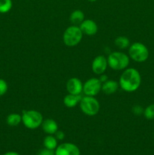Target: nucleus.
<instances>
[{
	"label": "nucleus",
	"instance_id": "1",
	"mask_svg": "<svg viewBox=\"0 0 154 155\" xmlns=\"http://www.w3.org/2000/svg\"><path fill=\"white\" fill-rule=\"evenodd\" d=\"M141 77L135 68H128L123 71L119 78V84L121 89L127 92H135L140 87Z\"/></svg>",
	"mask_w": 154,
	"mask_h": 155
},
{
	"label": "nucleus",
	"instance_id": "2",
	"mask_svg": "<svg viewBox=\"0 0 154 155\" xmlns=\"http://www.w3.org/2000/svg\"><path fill=\"white\" fill-rule=\"evenodd\" d=\"M22 123L25 127L30 130H35L42 126L43 117L39 111L35 110H24L22 111Z\"/></svg>",
	"mask_w": 154,
	"mask_h": 155
},
{
	"label": "nucleus",
	"instance_id": "3",
	"mask_svg": "<svg viewBox=\"0 0 154 155\" xmlns=\"http://www.w3.org/2000/svg\"><path fill=\"white\" fill-rule=\"evenodd\" d=\"M107 63L110 68L115 71L126 69L129 64V57L126 54L120 51H114L109 54Z\"/></svg>",
	"mask_w": 154,
	"mask_h": 155
},
{
	"label": "nucleus",
	"instance_id": "4",
	"mask_svg": "<svg viewBox=\"0 0 154 155\" xmlns=\"http://www.w3.org/2000/svg\"><path fill=\"white\" fill-rule=\"evenodd\" d=\"M83 33L77 25L69 26L66 29L63 35V41L66 46L73 47L82 41Z\"/></svg>",
	"mask_w": 154,
	"mask_h": 155
},
{
	"label": "nucleus",
	"instance_id": "5",
	"mask_svg": "<svg viewBox=\"0 0 154 155\" xmlns=\"http://www.w3.org/2000/svg\"><path fill=\"white\" fill-rule=\"evenodd\" d=\"M79 104L81 110L87 116H95L100 110V103L95 96H82Z\"/></svg>",
	"mask_w": 154,
	"mask_h": 155
},
{
	"label": "nucleus",
	"instance_id": "6",
	"mask_svg": "<svg viewBox=\"0 0 154 155\" xmlns=\"http://www.w3.org/2000/svg\"><path fill=\"white\" fill-rule=\"evenodd\" d=\"M128 54L130 58L136 62H143L149 57L147 47L141 42H134L129 46Z\"/></svg>",
	"mask_w": 154,
	"mask_h": 155
},
{
	"label": "nucleus",
	"instance_id": "7",
	"mask_svg": "<svg viewBox=\"0 0 154 155\" xmlns=\"http://www.w3.org/2000/svg\"><path fill=\"white\" fill-rule=\"evenodd\" d=\"M102 83L98 78H91L83 84L82 92L87 96H95L101 91Z\"/></svg>",
	"mask_w": 154,
	"mask_h": 155
},
{
	"label": "nucleus",
	"instance_id": "8",
	"mask_svg": "<svg viewBox=\"0 0 154 155\" xmlns=\"http://www.w3.org/2000/svg\"><path fill=\"white\" fill-rule=\"evenodd\" d=\"M108 63H107V58L104 55H98L93 60L91 64L92 71L95 74L101 75L104 74L107 71Z\"/></svg>",
	"mask_w": 154,
	"mask_h": 155
},
{
	"label": "nucleus",
	"instance_id": "9",
	"mask_svg": "<svg viewBox=\"0 0 154 155\" xmlns=\"http://www.w3.org/2000/svg\"><path fill=\"white\" fill-rule=\"evenodd\" d=\"M55 155H80V151L74 144L66 142L57 147Z\"/></svg>",
	"mask_w": 154,
	"mask_h": 155
},
{
	"label": "nucleus",
	"instance_id": "10",
	"mask_svg": "<svg viewBox=\"0 0 154 155\" xmlns=\"http://www.w3.org/2000/svg\"><path fill=\"white\" fill-rule=\"evenodd\" d=\"M67 92L72 95H81L83 90V83L77 77H72L66 85Z\"/></svg>",
	"mask_w": 154,
	"mask_h": 155
},
{
	"label": "nucleus",
	"instance_id": "11",
	"mask_svg": "<svg viewBox=\"0 0 154 155\" xmlns=\"http://www.w3.org/2000/svg\"><path fill=\"white\" fill-rule=\"evenodd\" d=\"M79 28L81 29L83 34L88 35V36H94L97 33L98 27L95 21L93 20H84L81 24H79Z\"/></svg>",
	"mask_w": 154,
	"mask_h": 155
},
{
	"label": "nucleus",
	"instance_id": "12",
	"mask_svg": "<svg viewBox=\"0 0 154 155\" xmlns=\"http://www.w3.org/2000/svg\"><path fill=\"white\" fill-rule=\"evenodd\" d=\"M42 128L47 134L54 135L58 130V125L54 120L46 119L42 122Z\"/></svg>",
	"mask_w": 154,
	"mask_h": 155
},
{
	"label": "nucleus",
	"instance_id": "13",
	"mask_svg": "<svg viewBox=\"0 0 154 155\" xmlns=\"http://www.w3.org/2000/svg\"><path fill=\"white\" fill-rule=\"evenodd\" d=\"M119 87V84L118 82L115 80H108L102 83V88L101 90L106 95H112L115 93L118 90Z\"/></svg>",
	"mask_w": 154,
	"mask_h": 155
},
{
	"label": "nucleus",
	"instance_id": "14",
	"mask_svg": "<svg viewBox=\"0 0 154 155\" xmlns=\"http://www.w3.org/2000/svg\"><path fill=\"white\" fill-rule=\"evenodd\" d=\"M82 98V96L81 95H72L69 93L63 98V104L67 107H74L80 102Z\"/></svg>",
	"mask_w": 154,
	"mask_h": 155
},
{
	"label": "nucleus",
	"instance_id": "15",
	"mask_svg": "<svg viewBox=\"0 0 154 155\" xmlns=\"http://www.w3.org/2000/svg\"><path fill=\"white\" fill-rule=\"evenodd\" d=\"M85 20V14L82 11L77 9L73 11L69 16V21L73 25H79Z\"/></svg>",
	"mask_w": 154,
	"mask_h": 155
},
{
	"label": "nucleus",
	"instance_id": "16",
	"mask_svg": "<svg viewBox=\"0 0 154 155\" xmlns=\"http://www.w3.org/2000/svg\"><path fill=\"white\" fill-rule=\"evenodd\" d=\"M21 122H22V117L18 114H10L6 119V123L10 127H17Z\"/></svg>",
	"mask_w": 154,
	"mask_h": 155
},
{
	"label": "nucleus",
	"instance_id": "17",
	"mask_svg": "<svg viewBox=\"0 0 154 155\" xmlns=\"http://www.w3.org/2000/svg\"><path fill=\"white\" fill-rule=\"evenodd\" d=\"M43 144L45 148L54 150L57 147V139L55 137H54L52 135H49L44 139Z\"/></svg>",
	"mask_w": 154,
	"mask_h": 155
},
{
	"label": "nucleus",
	"instance_id": "18",
	"mask_svg": "<svg viewBox=\"0 0 154 155\" xmlns=\"http://www.w3.org/2000/svg\"><path fill=\"white\" fill-rule=\"evenodd\" d=\"M115 45L121 49H125L130 46V41L125 36H121L115 39Z\"/></svg>",
	"mask_w": 154,
	"mask_h": 155
},
{
	"label": "nucleus",
	"instance_id": "19",
	"mask_svg": "<svg viewBox=\"0 0 154 155\" xmlns=\"http://www.w3.org/2000/svg\"><path fill=\"white\" fill-rule=\"evenodd\" d=\"M12 8L11 0H0V13H8Z\"/></svg>",
	"mask_w": 154,
	"mask_h": 155
},
{
	"label": "nucleus",
	"instance_id": "20",
	"mask_svg": "<svg viewBox=\"0 0 154 155\" xmlns=\"http://www.w3.org/2000/svg\"><path fill=\"white\" fill-rule=\"evenodd\" d=\"M143 115L147 120H154V104L147 106L143 110Z\"/></svg>",
	"mask_w": 154,
	"mask_h": 155
},
{
	"label": "nucleus",
	"instance_id": "21",
	"mask_svg": "<svg viewBox=\"0 0 154 155\" xmlns=\"http://www.w3.org/2000/svg\"><path fill=\"white\" fill-rule=\"evenodd\" d=\"M8 86L7 82L3 79H0V97L4 95L7 92Z\"/></svg>",
	"mask_w": 154,
	"mask_h": 155
},
{
	"label": "nucleus",
	"instance_id": "22",
	"mask_svg": "<svg viewBox=\"0 0 154 155\" xmlns=\"http://www.w3.org/2000/svg\"><path fill=\"white\" fill-rule=\"evenodd\" d=\"M37 155H55V151H54V150L45 148V149L41 150Z\"/></svg>",
	"mask_w": 154,
	"mask_h": 155
},
{
	"label": "nucleus",
	"instance_id": "23",
	"mask_svg": "<svg viewBox=\"0 0 154 155\" xmlns=\"http://www.w3.org/2000/svg\"><path fill=\"white\" fill-rule=\"evenodd\" d=\"M132 112L135 115H140L141 114H143V110L140 105H135L133 107Z\"/></svg>",
	"mask_w": 154,
	"mask_h": 155
},
{
	"label": "nucleus",
	"instance_id": "24",
	"mask_svg": "<svg viewBox=\"0 0 154 155\" xmlns=\"http://www.w3.org/2000/svg\"><path fill=\"white\" fill-rule=\"evenodd\" d=\"M65 137V134L63 132L60 131V130H57L55 133V138L57 140H63Z\"/></svg>",
	"mask_w": 154,
	"mask_h": 155
},
{
	"label": "nucleus",
	"instance_id": "25",
	"mask_svg": "<svg viewBox=\"0 0 154 155\" xmlns=\"http://www.w3.org/2000/svg\"><path fill=\"white\" fill-rule=\"evenodd\" d=\"M100 80H101V83H104V82H106L107 80V76H106V75H104V74H101V77H100Z\"/></svg>",
	"mask_w": 154,
	"mask_h": 155
},
{
	"label": "nucleus",
	"instance_id": "26",
	"mask_svg": "<svg viewBox=\"0 0 154 155\" xmlns=\"http://www.w3.org/2000/svg\"><path fill=\"white\" fill-rule=\"evenodd\" d=\"M2 155H20V154H18V153L15 152V151H8V152H6Z\"/></svg>",
	"mask_w": 154,
	"mask_h": 155
},
{
	"label": "nucleus",
	"instance_id": "27",
	"mask_svg": "<svg viewBox=\"0 0 154 155\" xmlns=\"http://www.w3.org/2000/svg\"><path fill=\"white\" fill-rule=\"evenodd\" d=\"M88 1L91 2H96V1H98V0H88Z\"/></svg>",
	"mask_w": 154,
	"mask_h": 155
}]
</instances>
